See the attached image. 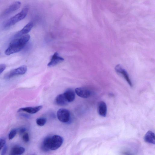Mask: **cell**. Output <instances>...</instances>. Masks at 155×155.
I'll use <instances>...</instances> for the list:
<instances>
[{
  "mask_svg": "<svg viewBox=\"0 0 155 155\" xmlns=\"http://www.w3.org/2000/svg\"><path fill=\"white\" fill-rule=\"evenodd\" d=\"M33 23L30 22L26 24L21 30L17 32L13 36V39L20 37L22 35L27 34L31 29L33 26Z\"/></svg>",
  "mask_w": 155,
  "mask_h": 155,
  "instance_id": "7",
  "label": "cell"
},
{
  "mask_svg": "<svg viewBox=\"0 0 155 155\" xmlns=\"http://www.w3.org/2000/svg\"><path fill=\"white\" fill-rule=\"evenodd\" d=\"M21 5V2L19 1H16L13 3L4 11L2 15L5 16L10 14L18 9Z\"/></svg>",
  "mask_w": 155,
  "mask_h": 155,
  "instance_id": "9",
  "label": "cell"
},
{
  "mask_svg": "<svg viewBox=\"0 0 155 155\" xmlns=\"http://www.w3.org/2000/svg\"><path fill=\"white\" fill-rule=\"evenodd\" d=\"M155 134L153 132L151 131H148L145 134L144 137V140L146 143L155 144Z\"/></svg>",
  "mask_w": 155,
  "mask_h": 155,
  "instance_id": "14",
  "label": "cell"
},
{
  "mask_svg": "<svg viewBox=\"0 0 155 155\" xmlns=\"http://www.w3.org/2000/svg\"><path fill=\"white\" fill-rule=\"evenodd\" d=\"M51 136L46 137L43 140L41 145V149L43 151L48 152L50 150V141Z\"/></svg>",
  "mask_w": 155,
  "mask_h": 155,
  "instance_id": "15",
  "label": "cell"
},
{
  "mask_svg": "<svg viewBox=\"0 0 155 155\" xmlns=\"http://www.w3.org/2000/svg\"><path fill=\"white\" fill-rule=\"evenodd\" d=\"M27 71V66L25 65H22L6 73L4 76V78L5 79H9L16 76L23 75Z\"/></svg>",
  "mask_w": 155,
  "mask_h": 155,
  "instance_id": "3",
  "label": "cell"
},
{
  "mask_svg": "<svg viewBox=\"0 0 155 155\" xmlns=\"http://www.w3.org/2000/svg\"><path fill=\"white\" fill-rule=\"evenodd\" d=\"M5 68L6 65L5 64H0V74L5 70Z\"/></svg>",
  "mask_w": 155,
  "mask_h": 155,
  "instance_id": "22",
  "label": "cell"
},
{
  "mask_svg": "<svg viewBox=\"0 0 155 155\" xmlns=\"http://www.w3.org/2000/svg\"><path fill=\"white\" fill-rule=\"evenodd\" d=\"M64 60V59L59 56L58 54L55 52L52 57L50 61L48 64V66L51 67L54 66Z\"/></svg>",
  "mask_w": 155,
  "mask_h": 155,
  "instance_id": "10",
  "label": "cell"
},
{
  "mask_svg": "<svg viewBox=\"0 0 155 155\" xmlns=\"http://www.w3.org/2000/svg\"><path fill=\"white\" fill-rule=\"evenodd\" d=\"M55 103L60 106L66 105L69 103L66 99L64 93L58 95L55 99Z\"/></svg>",
  "mask_w": 155,
  "mask_h": 155,
  "instance_id": "13",
  "label": "cell"
},
{
  "mask_svg": "<svg viewBox=\"0 0 155 155\" xmlns=\"http://www.w3.org/2000/svg\"><path fill=\"white\" fill-rule=\"evenodd\" d=\"M116 71L121 74L130 87L132 86V84L127 71L120 64L117 65L115 67Z\"/></svg>",
  "mask_w": 155,
  "mask_h": 155,
  "instance_id": "6",
  "label": "cell"
},
{
  "mask_svg": "<svg viewBox=\"0 0 155 155\" xmlns=\"http://www.w3.org/2000/svg\"><path fill=\"white\" fill-rule=\"evenodd\" d=\"M26 129L24 127L21 128L19 130V133L20 135H22L25 133Z\"/></svg>",
  "mask_w": 155,
  "mask_h": 155,
  "instance_id": "24",
  "label": "cell"
},
{
  "mask_svg": "<svg viewBox=\"0 0 155 155\" xmlns=\"http://www.w3.org/2000/svg\"><path fill=\"white\" fill-rule=\"evenodd\" d=\"M107 106L106 103L100 101L98 104L97 111L99 115L101 117H106L107 113Z\"/></svg>",
  "mask_w": 155,
  "mask_h": 155,
  "instance_id": "11",
  "label": "cell"
},
{
  "mask_svg": "<svg viewBox=\"0 0 155 155\" xmlns=\"http://www.w3.org/2000/svg\"><path fill=\"white\" fill-rule=\"evenodd\" d=\"M30 38L29 35L26 34L20 37L13 39L5 50V54L9 55L20 51L26 46Z\"/></svg>",
  "mask_w": 155,
  "mask_h": 155,
  "instance_id": "1",
  "label": "cell"
},
{
  "mask_svg": "<svg viewBox=\"0 0 155 155\" xmlns=\"http://www.w3.org/2000/svg\"><path fill=\"white\" fill-rule=\"evenodd\" d=\"M42 107V106L40 105L34 107H23L19 109L18 111L19 112L23 111L29 114H34L38 112Z\"/></svg>",
  "mask_w": 155,
  "mask_h": 155,
  "instance_id": "12",
  "label": "cell"
},
{
  "mask_svg": "<svg viewBox=\"0 0 155 155\" xmlns=\"http://www.w3.org/2000/svg\"><path fill=\"white\" fill-rule=\"evenodd\" d=\"M17 131L16 129H13L11 130L8 134V138L10 140L12 139L17 134Z\"/></svg>",
  "mask_w": 155,
  "mask_h": 155,
  "instance_id": "19",
  "label": "cell"
},
{
  "mask_svg": "<svg viewBox=\"0 0 155 155\" xmlns=\"http://www.w3.org/2000/svg\"><path fill=\"white\" fill-rule=\"evenodd\" d=\"M28 9V6H25L20 12L6 21L3 24L4 28H8L24 19L27 15Z\"/></svg>",
  "mask_w": 155,
  "mask_h": 155,
  "instance_id": "2",
  "label": "cell"
},
{
  "mask_svg": "<svg viewBox=\"0 0 155 155\" xmlns=\"http://www.w3.org/2000/svg\"><path fill=\"white\" fill-rule=\"evenodd\" d=\"M46 122V119L44 117H39L36 120V123L39 126H42L44 125Z\"/></svg>",
  "mask_w": 155,
  "mask_h": 155,
  "instance_id": "18",
  "label": "cell"
},
{
  "mask_svg": "<svg viewBox=\"0 0 155 155\" xmlns=\"http://www.w3.org/2000/svg\"><path fill=\"white\" fill-rule=\"evenodd\" d=\"M22 138L23 140L26 142H27L29 140V137L28 134L27 133H25L23 134Z\"/></svg>",
  "mask_w": 155,
  "mask_h": 155,
  "instance_id": "20",
  "label": "cell"
},
{
  "mask_svg": "<svg viewBox=\"0 0 155 155\" xmlns=\"http://www.w3.org/2000/svg\"><path fill=\"white\" fill-rule=\"evenodd\" d=\"M57 116L58 120L61 122L68 123L70 119V113L68 110L62 108L58 110Z\"/></svg>",
  "mask_w": 155,
  "mask_h": 155,
  "instance_id": "5",
  "label": "cell"
},
{
  "mask_svg": "<svg viewBox=\"0 0 155 155\" xmlns=\"http://www.w3.org/2000/svg\"><path fill=\"white\" fill-rule=\"evenodd\" d=\"M75 91L76 94L79 97L83 98H87L91 94V91L84 87H79L76 88Z\"/></svg>",
  "mask_w": 155,
  "mask_h": 155,
  "instance_id": "8",
  "label": "cell"
},
{
  "mask_svg": "<svg viewBox=\"0 0 155 155\" xmlns=\"http://www.w3.org/2000/svg\"><path fill=\"white\" fill-rule=\"evenodd\" d=\"M6 143L5 140L4 138H0V150L5 145Z\"/></svg>",
  "mask_w": 155,
  "mask_h": 155,
  "instance_id": "21",
  "label": "cell"
},
{
  "mask_svg": "<svg viewBox=\"0 0 155 155\" xmlns=\"http://www.w3.org/2000/svg\"><path fill=\"white\" fill-rule=\"evenodd\" d=\"M63 93L69 103L72 102L74 100L75 94L73 90L70 89L67 90Z\"/></svg>",
  "mask_w": 155,
  "mask_h": 155,
  "instance_id": "16",
  "label": "cell"
},
{
  "mask_svg": "<svg viewBox=\"0 0 155 155\" xmlns=\"http://www.w3.org/2000/svg\"><path fill=\"white\" fill-rule=\"evenodd\" d=\"M7 147L6 145H5L3 147V149L2 151L1 154L2 155H5L7 151Z\"/></svg>",
  "mask_w": 155,
  "mask_h": 155,
  "instance_id": "23",
  "label": "cell"
},
{
  "mask_svg": "<svg viewBox=\"0 0 155 155\" xmlns=\"http://www.w3.org/2000/svg\"><path fill=\"white\" fill-rule=\"evenodd\" d=\"M25 149L22 147H16L13 148L10 152L12 155H18L23 154L25 151Z\"/></svg>",
  "mask_w": 155,
  "mask_h": 155,
  "instance_id": "17",
  "label": "cell"
},
{
  "mask_svg": "<svg viewBox=\"0 0 155 155\" xmlns=\"http://www.w3.org/2000/svg\"><path fill=\"white\" fill-rule=\"evenodd\" d=\"M64 140L61 136L55 135L51 136L50 141V150H55L59 148L62 145Z\"/></svg>",
  "mask_w": 155,
  "mask_h": 155,
  "instance_id": "4",
  "label": "cell"
}]
</instances>
